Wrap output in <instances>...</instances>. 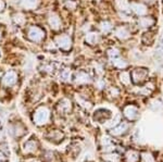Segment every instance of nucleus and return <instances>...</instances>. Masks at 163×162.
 <instances>
[{
	"label": "nucleus",
	"mask_w": 163,
	"mask_h": 162,
	"mask_svg": "<svg viewBox=\"0 0 163 162\" xmlns=\"http://www.w3.org/2000/svg\"><path fill=\"white\" fill-rule=\"evenodd\" d=\"M20 5L26 10H34L38 5V0H20Z\"/></svg>",
	"instance_id": "nucleus-12"
},
{
	"label": "nucleus",
	"mask_w": 163,
	"mask_h": 162,
	"mask_svg": "<svg viewBox=\"0 0 163 162\" xmlns=\"http://www.w3.org/2000/svg\"><path fill=\"white\" fill-rule=\"evenodd\" d=\"M125 160L126 162H139L140 155H139L138 151H136L134 149H129L125 153Z\"/></svg>",
	"instance_id": "nucleus-8"
},
{
	"label": "nucleus",
	"mask_w": 163,
	"mask_h": 162,
	"mask_svg": "<svg viewBox=\"0 0 163 162\" xmlns=\"http://www.w3.org/2000/svg\"><path fill=\"white\" fill-rule=\"evenodd\" d=\"M132 10L138 15V16H141V15L146 14L147 8L143 3H132Z\"/></svg>",
	"instance_id": "nucleus-14"
},
{
	"label": "nucleus",
	"mask_w": 163,
	"mask_h": 162,
	"mask_svg": "<svg viewBox=\"0 0 163 162\" xmlns=\"http://www.w3.org/2000/svg\"><path fill=\"white\" fill-rule=\"evenodd\" d=\"M148 74H149V72H148L147 69H143V67H137V69H135V70L132 71L131 80H132V82L136 85L141 84V83H143L145 81L147 80Z\"/></svg>",
	"instance_id": "nucleus-2"
},
{
	"label": "nucleus",
	"mask_w": 163,
	"mask_h": 162,
	"mask_svg": "<svg viewBox=\"0 0 163 162\" xmlns=\"http://www.w3.org/2000/svg\"><path fill=\"white\" fill-rule=\"evenodd\" d=\"M65 7L67 9H71V10H74L75 8H76V2H75L74 0H67V2H65Z\"/></svg>",
	"instance_id": "nucleus-27"
},
{
	"label": "nucleus",
	"mask_w": 163,
	"mask_h": 162,
	"mask_svg": "<svg viewBox=\"0 0 163 162\" xmlns=\"http://www.w3.org/2000/svg\"><path fill=\"white\" fill-rule=\"evenodd\" d=\"M11 18H12V22L17 26H23L26 23V18L22 12H14L11 15Z\"/></svg>",
	"instance_id": "nucleus-7"
},
{
	"label": "nucleus",
	"mask_w": 163,
	"mask_h": 162,
	"mask_svg": "<svg viewBox=\"0 0 163 162\" xmlns=\"http://www.w3.org/2000/svg\"><path fill=\"white\" fill-rule=\"evenodd\" d=\"M85 40H86L87 44H88V45H90V46L97 45V44L99 42V40H100V35H99L98 33H96V32H90V33H88V34L86 35Z\"/></svg>",
	"instance_id": "nucleus-9"
},
{
	"label": "nucleus",
	"mask_w": 163,
	"mask_h": 162,
	"mask_svg": "<svg viewBox=\"0 0 163 162\" xmlns=\"http://www.w3.org/2000/svg\"><path fill=\"white\" fill-rule=\"evenodd\" d=\"M0 56H1V51H0Z\"/></svg>",
	"instance_id": "nucleus-32"
},
{
	"label": "nucleus",
	"mask_w": 163,
	"mask_h": 162,
	"mask_svg": "<svg viewBox=\"0 0 163 162\" xmlns=\"http://www.w3.org/2000/svg\"><path fill=\"white\" fill-rule=\"evenodd\" d=\"M26 37L32 42L38 44V42H42L46 38V32H45L44 28L34 25V26L28 27V30L26 32Z\"/></svg>",
	"instance_id": "nucleus-1"
},
{
	"label": "nucleus",
	"mask_w": 163,
	"mask_h": 162,
	"mask_svg": "<svg viewBox=\"0 0 163 162\" xmlns=\"http://www.w3.org/2000/svg\"><path fill=\"white\" fill-rule=\"evenodd\" d=\"M156 56L157 57H162L163 56V38H161V40L159 41L158 45H157Z\"/></svg>",
	"instance_id": "nucleus-25"
},
{
	"label": "nucleus",
	"mask_w": 163,
	"mask_h": 162,
	"mask_svg": "<svg viewBox=\"0 0 163 162\" xmlns=\"http://www.w3.org/2000/svg\"><path fill=\"white\" fill-rule=\"evenodd\" d=\"M131 74L127 72H123L121 74V82H123L124 85H129L131 83Z\"/></svg>",
	"instance_id": "nucleus-24"
},
{
	"label": "nucleus",
	"mask_w": 163,
	"mask_h": 162,
	"mask_svg": "<svg viewBox=\"0 0 163 162\" xmlns=\"http://www.w3.org/2000/svg\"><path fill=\"white\" fill-rule=\"evenodd\" d=\"M115 36L122 40L127 39L129 37V31L125 26H120L115 30Z\"/></svg>",
	"instance_id": "nucleus-13"
},
{
	"label": "nucleus",
	"mask_w": 163,
	"mask_h": 162,
	"mask_svg": "<svg viewBox=\"0 0 163 162\" xmlns=\"http://www.w3.org/2000/svg\"><path fill=\"white\" fill-rule=\"evenodd\" d=\"M59 107H60V111H62V112H69V111H71V109H72L71 102L67 99L62 100V101L60 102Z\"/></svg>",
	"instance_id": "nucleus-19"
},
{
	"label": "nucleus",
	"mask_w": 163,
	"mask_h": 162,
	"mask_svg": "<svg viewBox=\"0 0 163 162\" xmlns=\"http://www.w3.org/2000/svg\"><path fill=\"white\" fill-rule=\"evenodd\" d=\"M16 82H17V73L15 71H8V72H5L2 76V80H1L2 85H5L7 87H10V86L14 85Z\"/></svg>",
	"instance_id": "nucleus-5"
},
{
	"label": "nucleus",
	"mask_w": 163,
	"mask_h": 162,
	"mask_svg": "<svg viewBox=\"0 0 163 162\" xmlns=\"http://www.w3.org/2000/svg\"><path fill=\"white\" fill-rule=\"evenodd\" d=\"M116 5L119 8V10L122 11H127L129 9V3L126 2L125 0H116Z\"/></svg>",
	"instance_id": "nucleus-23"
},
{
	"label": "nucleus",
	"mask_w": 163,
	"mask_h": 162,
	"mask_svg": "<svg viewBox=\"0 0 163 162\" xmlns=\"http://www.w3.org/2000/svg\"><path fill=\"white\" fill-rule=\"evenodd\" d=\"M54 44L62 51H70L72 48V39L67 34H61L54 38Z\"/></svg>",
	"instance_id": "nucleus-3"
},
{
	"label": "nucleus",
	"mask_w": 163,
	"mask_h": 162,
	"mask_svg": "<svg viewBox=\"0 0 163 162\" xmlns=\"http://www.w3.org/2000/svg\"><path fill=\"white\" fill-rule=\"evenodd\" d=\"M129 131V124L125 122L121 123L119 126H116L115 128L111 131V134L114 135V136H121V135H124L126 132Z\"/></svg>",
	"instance_id": "nucleus-10"
},
{
	"label": "nucleus",
	"mask_w": 163,
	"mask_h": 162,
	"mask_svg": "<svg viewBox=\"0 0 163 162\" xmlns=\"http://www.w3.org/2000/svg\"><path fill=\"white\" fill-rule=\"evenodd\" d=\"M140 162H156L154 160V157L151 155L150 152H143L140 156Z\"/></svg>",
	"instance_id": "nucleus-20"
},
{
	"label": "nucleus",
	"mask_w": 163,
	"mask_h": 162,
	"mask_svg": "<svg viewBox=\"0 0 163 162\" xmlns=\"http://www.w3.org/2000/svg\"><path fill=\"white\" fill-rule=\"evenodd\" d=\"M2 35H3V27L2 25H0V39L2 38Z\"/></svg>",
	"instance_id": "nucleus-31"
},
{
	"label": "nucleus",
	"mask_w": 163,
	"mask_h": 162,
	"mask_svg": "<svg viewBox=\"0 0 163 162\" xmlns=\"http://www.w3.org/2000/svg\"><path fill=\"white\" fill-rule=\"evenodd\" d=\"M111 117V112L110 111H108V110H98L96 113H95V119L96 120H99V121H103V120H107V119H109V117Z\"/></svg>",
	"instance_id": "nucleus-17"
},
{
	"label": "nucleus",
	"mask_w": 163,
	"mask_h": 162,
	"mask_svg": "<svg viewBox=\"0 0 163 162\" xmlns=\"http://www.w3.org/2000/svg\"><path fill=\"white\" fill-rule=\"evenodd\" d=\"M154 24V20L149 16H143V18H139L138 25L140 27H150Z\"/></svg>",
	"instance_id": "nucleus-18"
},
{
	"label": "nucleus",
	"mask_w": 163,
	"mask_h": 162,
	"mask_svg": "<svg viewBox=\"0 0 163 162\" xmlns=\"http://www.w3.org/2000/svg\"><path fill=\"white\" fill-rule=\"evenodd\" d=\"M108 56H109V58H110V59H113V58L119 57L120 52H119V50L115 49V48H111V49L108 50Z\"/></svg>",
	"instance_id": "nucleus-26"
},
{
	"label": "nucleus",
	"mask_w": 163,
	"mask_h": 162,
	"mask_svg": "<svg viewBox=\"0 0 163 162\" xmlns=\"http://www.w3.org/2000/svg\"><path fill=\"white\" fill-rule=\"evenodd\" d=\"M61 77L63 78L64 81H67V80H69L70 77H71V72H70L67 69H65V70H63L62 71V73H61Z\"/></svg>",
	"instance_id": "nucleus-29"
},
{
	"label": "nucleus",
	"mask_w": 163,
	"mask_h": 162,
	"mask_svg": "<svg viewBox=\"0 0 163 162\" xmlns=\"http://www.w3.org/2000/svg\"><path fill=\"white\" fill-rule=\"evenodd\" d=\"M48 117H49L48 111L46 109H44V108H42V109L38 110L37 112H36V114H35V120L37 121V122H44V121L47 120Z\"/></svg>",
	"instance_id": "nucleus-15"
},
{
	"label": "nucleus",
	"mask_w": 163,
	"mask_h": 162,
	"mask_svg": "<svg viewBox=\"0 0 163 162\" xmlns=\"http://www.w3.org/2000/svg\"><path fill=\"white\" fill-rule=\"evenodd\" d=\"M42 69H44V70H42V71H45V72H48V73H52L54 70V67H53V64L49 63V64H45L44 67H42Z\"/></svg>",
	"instance_id": "nucleus-28"
},
{
	"label": "nucleus",
	"mask_w": 163,
	"mask_h": 162,
	"mask_svg": "<svg viewBox=\"0 0 163 162\" xmlns=\"http://www.w3.org/2000/svg\"><path fill=\"white\" fill-rule=\"evenodd\" d=\"M5 9V0H0V13H2Z\"/></svg>",
	"instance_id": "nucleus-30"
},
{
	"label": "nucleus",
	"mask_w": 163,
	"mask_h": 162,
	"mask_svg": "<svg viewBox=\"0 0 163 162\" xmlns=\"http://www.w3.org/2000/svg\"><path fill=\"white\" fill-rule=\"evenodd\" d=\"M154 40V36H153L152 33H146L143 37V41L145 45H151Z\"/></svg>",
	"instance_id": "nucleus-22"
},
{
	"label": "nucleus",
	"mask_w": 163,
	"mask_h": 162,
	"mask_svg": "<svg viewBox=\"0 0 163 162\" xmlns=\"http://www.w3.org/2000/svg\"><path fill=\"white\" fill-rule=\"evenodd\" d=\"M123 114L129 121L134 122V121H136L139 117V110H138V108L135 107V106L129 105V106H126V107H124Z\"/></svg>",
	"instance_id": "nucleus-4"
},
{
	"label": "nucleus",
	"mask_w": 163,
	"mask_h": 162,
	"mask_svg": "<svg viewBox=\"0 0 163 162\" xmlns=\"http://www.w3.org/2000/svg\"><path fill=\"white\" fill-rule=\"evenodd\" d=\"M111 61H112V63H113L114 67H118V69L124 70L125 67H127V62L124 60L121 56H119V57H116V58H113V59H111Z\"/></svg>",
	"instance_id": "nucleus-16"
},
{
	"label": "nucleus",
	"mask_w": 163,
	"mask_h": 162,
	"mask_svg": "<svg viewBox=\"0 0 163 162\" xmlns=\"http://www.w3.org/2000/svg\"><path fill=\"white\" fill-rule=\"evenodd\" d=\"M100 30H101L102 33H104V34H108V33L112 30V24L109 22V21H102V22L100 23Z\"/></svg>",
	"instance_id": "nucleus-21"
},
{
	"label": "nucleus",
	"mask_w": 163,
	"mask_h": 162,
	"mask_svg": "<svg viewBox=\"0 0 163 162\" xmlns=\"http://www.w3.org/2000/svg\"><path fill=\"white\" fill-rule=\"evenodd\" d=\"M48 24L53 31H59L62 27V21L56 12H50L48 15Z\"/></svg>",
	"instance_id": "nucleus-6"
},
{
	"label": "nucleus",
	"mask_w": 163,
	"mask_h": 162,
	"mask_svg": "<svg viewBox=\"0 0 163 162\" xmlns=\"http://www.w3.org/2000/svg\"><path fill=\"white\" fill-rule=\"evenodd\" d=\"M75 82L77 84H86V83L90 82V77L89 75L87 74L84 71H79V72L76 73V76H75Z\"/></svg>",
	"instance_id": "nucleus-11"
}]
</instances>
